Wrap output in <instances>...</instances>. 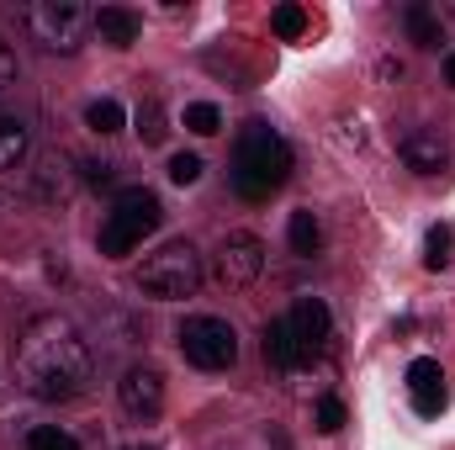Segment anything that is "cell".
Here are the masks:
<instances>
[{
	"mask_svg": "<svg viewBox=\"0 0 455 450\" xmlns=\"http://www.w3.org/2000/svg\"><path fill=\"white\" fill-rule=\"evenodd\" d=\"M445 403H451V398H445V387L413 392V414H419V419H440V414H445Z\"/></svg>",
	"mask_w": 455,
	"mask_h": 450,
	"instance_id": "cell-24",
	"label": "cell"
},
{
	"mask_svg": "<svg viewBox=\"0 0 455 450\" xmlns=\"http://www.w3.org/2000/svg\"><path fill=\"white\" fill-rule=\"evenodd\" d=\"M429 387H445V376H440V360L419 355V360L408 366V392H429Z\"/></svg>",
	"mask_w": 455,
	"mask_h": 450,
	"instance_id": "cell-21",
	"label": "cell"
},
{
	"mask_svg": "<svg viewBox=\"0 0 455 450\" xmlns=\"http://www.w3.org/2000/svg\"><path fill=\"white\" fill-rule=\"evenodd\" d=\"M403 27H408V37H413L419 48H440V16H435L429 5H408V11H403Z\"/></svg>",
	"mask_w": 455,
	"mask_h": 450,
	"instance_id": "cell-15",
	"label": "cell"
},
{
	"mask_svg": "<svg viewBox=\"0 0 455 450\" xmlns=\"http://www.w3.org/2000/svg\"><path fill=\"white\" fill-rule=\"evenodd\" d=\"M80 170H85V186H112L116 181V165H107V159H85Z\"/></svg>",
	"mask_w": 455,
	"mask_h": 450,
	"instance_id": "cell-27",
	"label": "cell"
},
{
	"mask_svg": "<svg viewBox=\"0 0 455 450\" xmlns=\"http://www.w3.org/2000/svg\"><path fill=\"white\" fill-rule=\"evenodd\" d=\"M159 223H164L159 197H154L148 186H122L116 202H112V213H107V223H101V254H107V260L132 254Z\"/></svg>",
	"mask_w": 455,
	"mask_h": 450,
	"instance_id": "cell-3",
	"label": "cell"
},
{
	"mask_svg": "<svg viewBox=\"0 0 455 450\" xmlns=\"http://www.w3.org/2000/svg\"><path fill=\"white\" fill-rule=\"evenodd\" d=\"M397 154H403V165L419 170V175H440V170L451 165V143H445L435 127H413V133H403Z\"/></svg>",
	"mask_w": 455,
	"mask_h": 450,
	"instance_id": "cell-9",
	"label": "cell"
},
{
	"mask_svg": "<svg viewBox=\"0 0 455 450\" xmlns=\"http://www.w3.org/2000/svg\"><path fill=\"white\" fill-rule=\"evenodd\" d=\"M265 360L275 366V371H297L307 355H302V344H297V334H291V324L286 318H270L265 324Z\"/></svg>",
	"mask_w": 455,
	"mask_h": 450,
	"instance_id": "cell-11",
	"label": "cell"
},
{
	"mask_svg": "<svg viewBox=\"0 0 455 450\" xmlns=\"http://www.w3.org/2000/svg\"><path fill=\"white\" fill-rule=\"evenodd\" d=\"M228 175H233V191L243 202H270L286 186V175H291V143L275 127L249 122L233 138V170Z\"/></svg>",
	"mask_w": 455,
	"mask_h": 450,
	"instance_id": "cell-2",
	"label": "cell"
},
{
	"mask_svg": "<svg viewBox=\"0 0 455 450\" xmlns=\"http://www.w3.org/2000/svg\"><path fill=\"white\" fill-rule=\"evenodd\" d=\"M164 133H170V127H164V107L148 96V101L138 107V138H143V143H164Z\"/></svg>",
	"mask_w": 455,
	"mask_h": 450,
	"instance_id": "cell-19",
	"label": "cell"
},
{
	"mask_svg": "<svg viewBox=\"0 0 455 450\" xmlns=\"http://www.w3.org/2000/svg\"><path fill=\"white\" fill-rule=\"evenodd\" d=\"M96 32H101V43H112V48H132L138 32H143V21H138L127 5H101V11H96Z\"/></svg>",
	"mask_w": 455,
	"mask_h": 450,
	"instance_id": "cell-12",
	"label": "cell"
},
{
	"mask_svg": "<svg viewBox=\"0 0 455 450\" xmlns=\"http://www.w3.org/2000/svg\"><path fill=\"white\" fill-rule=\"evenodd\" d=\"M116 398H122V408L132 414V419H159V408H164V376L154 371V366H132L122 382H116Z\"/></svg>",
	"mask_w": 455,
	"mask_h": 450,
	"instance_id": "cell-8",
	"label": "cell"
},
{
	"mask_svg": "<svg viewBox=\"0 0 455 450\" xmlns=\"http://www.w3.org/2000/svg\"><path fill=\"white\" fill-rule=\"evenodd\" d=\"M286 238H291V249H297L302 260H313V254L323 249V223H318L313 213H291V228H286Z\"/></svg>",
	"mask_w": 455,
	"mask_h": 450,
	"instance_id": "cell-13",
	"label": "cell"
},
{
	"mask_svg": "<svg viewBox=\"0 0 455 450\" xmlns=\"http://www.w3.org/2000/svg\"><path fill=\"white\" fill-rule=\"evenodd\" d=\"M27 450H80V440L64 435V430H53V424H43V430L27 435Z\"/></svg>",
	"mask_w": 455,
	"mask_h": 450,
	"instance_id": "cell-22",
	"label": "cell"
},
{
	"mask_svg": "<svg viewBox=\"0 0 455 450\" xmlns=\"http://www.w3.org/2000/svg\"><path fill=\"white\" fill-rule=\"evenodd\" d=\"M180 355L196 371H228L238 360V334H233V324H223V318L196 313V318L180 324Z\"/></svg>",
	"mask_w": 455,
	"mask_h": 450,
	"instance_id": "cell-6",
	"label": "cell"
},
{
	"mask_svg": "<svg viewBox=\"0 0 455 450\" xmlns=\"http://www.w3.org/2000/svg\"><path fill=\"white\" fill-rule=\"evenodd\" d=\"M202 170H207V165H202L196 154H175V159H170V181H175V186H196Z\"/></svg>",
	"mask_w": 455,
	"mask_h": 450,
	"instance_id": "cell-23",
	"label": "cell"
},
{
	"mask_svg": "<svg viewBox=\"0 0 455 450\" xmlns=\"http://www.w3.org/2000/svg\"><path fill=\"white\" fill-rule=\"evenodd\" d=\"M445 80H451V85H455V53H451V59H445Z\"/></svg>",
	"mask_w": 455,
	"mask_h": 450,
	"instance_id": "cell-28",
	"label": "cell"
},
{
	"mask_svg": "<svg viewBox=\"0 0 455 450\" xmlns=\"http://www.w3.org/2000/svg\"><path fill=\"white\" fill-rule=\"evenodd\" d=\"M27 159V127L11 112H0V170H16Z\"/></svg>",
	"mask_w": 455,
	"mask_h": 450,
	"instance_id": "cell-14",
	"label": "cell"
},
{
	"mask_svg": "<svg viewBox=\"0 0 455 450\" xmlns=\"http://www.w3.org/2000/svg\"><path fill=\"white\" fill-rule=\"evenodd\" d=\"M85 122H91V133L112 138V133H122V127H127V112L116 107L112 96H101V101H91V107H85Z\"/></svg>",
	"mask_w": 455,
	"mask_h": 450,
	"instance_id": "cell-16",
	"label": "cell"
},
{
	"mask_svg": "<svg viewBox=\"0 0 455 450\" xmlns=\"http://www.w3.org/2000/svg\"><path fill=\"white\" fill-rule=\"evenodd\" d=\"M318 430H323V435L344 430V403L339 398H323V403H318Z\"/></svg>",
	"mask_w": 455,
	"mask_h": 450,
	"instance_id": "cell-25",
	"label": "cell"
},
{
	"mask_svg": "<svg viewBox=\"0 0 455 450\" xmlns=\"http://www.w3.org/2000/svg\"><path fill=\"white\" fill-rule=\"evenodd\" d=\"M16 75H21V64H16V48L0 37V91H11V85H16Z\"/></svg>",
	"mask_w": 455,
	"mask_h": 450,
	"instance_id": "cell-26",
	"label": "cell"
},
{
	"mask_svg": "<svg viewBox=\"0 0 455 450\" xmlns=\"http://www.w3.org/2000/svg\"><path fill=\"white\" fill-rule=\"evenodd\" d=\"M286 324H291V334L302 344V355L323 350L329 334H334V318H329V302H323V297H297V308L286 313Z\"/></svg>",
	"mask_w": 455,
	"mask_h": 450,
	"instance_id": "cell-10",
	"label": "cell"
},
{
	"mask_svg": "<svg viewBox=\"0 0 455 450\" xmlns=\"http://www.w3.org/2000/svg\"><path fill=\"white\" fill-rule=\"evenodd\" d=\"M32 43H43L48 53H75L85 43V32L96 27V11H85L80 0H32L21 11Z\"/></svg>",
	"mask_w": 455,
	"mask_h": 450,
	"instance_id": "cell-5",
	"label": "cell"
},
{
	"mask_svg": "<svg viewBox=\"0 0 455 450\" xmlns=\"http://www.w3.org/2000/svg\"><path fill=\"white\" fill-rule=\"evenodd\" d=\"M270 32L286 37V43L302 37V32H307V11H302V5H275V11H270Z\"/></svg>",
	"mask_w": 455,
	"mask_h": 450,
	"instance_id": "cell-18",
	"label": "cell"
},
{
	"mask_svg": "<svg viewBox=\"0 0 455 450\" xmlns=\"http://www.w3.org/2000/svg\"><path fill=\"white\" fill-rule=\"evenodd\" d=\"M186 127H191L196 138H212V133H223V112H218L212 101H196V107H186Z\"/></svg>",
	"mask_w": 455,
	"mask_h": 450,
	"instance_id": "cell-20",
	"label": "cell"
},
{
	"mask_svg": "<svg viewBox=\"0 0 455 450\" xmlns=\"http://www.w3.org/2000/svg\"><path fill=\"white\" fill-rule=\"evenodd\" d=\"M259 270H265V244H259L249 228L228 233L223 244H218V254H212V281L228 286V292H243Z\"/></svg>",
	"mask_w": 455,
	"mask_h": 450,
	"instance_id": "cell-7",
	"label": "cell"
},
{
	"mask_svg": "<svg viewBox=\"0 0 455 450\" xmlns=\"http://www.w3.org/2000/svg\"><path fill=\"white\" fill-rule=\"evenodd\" d=\"M202 276H207V270H202V254H196L186 238L154 249V254L138 265V286H143V297H154V302H186V297H196Z\"/></svg>",
	"mask_w": 455,
	"mask_h": 450,
	"instance_id": "cell-4",
	"label": "cell"
},
{
	"mask_svg": "<svg viewBox=\"0 0 455 450\" xmlns=\"http://www.w3.org/2000/svg\"><path fill=\"white\" fill-rule=\"evenodd\" d=\"M11 376L37 403H69V398H80L96 382V355H91L85 334L64 313H37L16 334Z\"/></svg>",
	"mask_w": 455,
	"mask_h": 450,
	"instance_id": "cell-1",
	"label": "cell"
},
{
	"mask_svg": "<svg viewBox=\"0 0 455 450\" xmlns=\"http://www.w3.org/2000/svg\"><path fill=\"white\" fill-rule=\"evenodd\" d=\"M451 244H455L451 223H435L429 238H424V265H429V270H445V265H451Z\"/></svg>",
	"mask_w": 455,
	"mask_h": 450,
	"instance_id": "cell-17",
	"label": "cell"
}]
</instances>
